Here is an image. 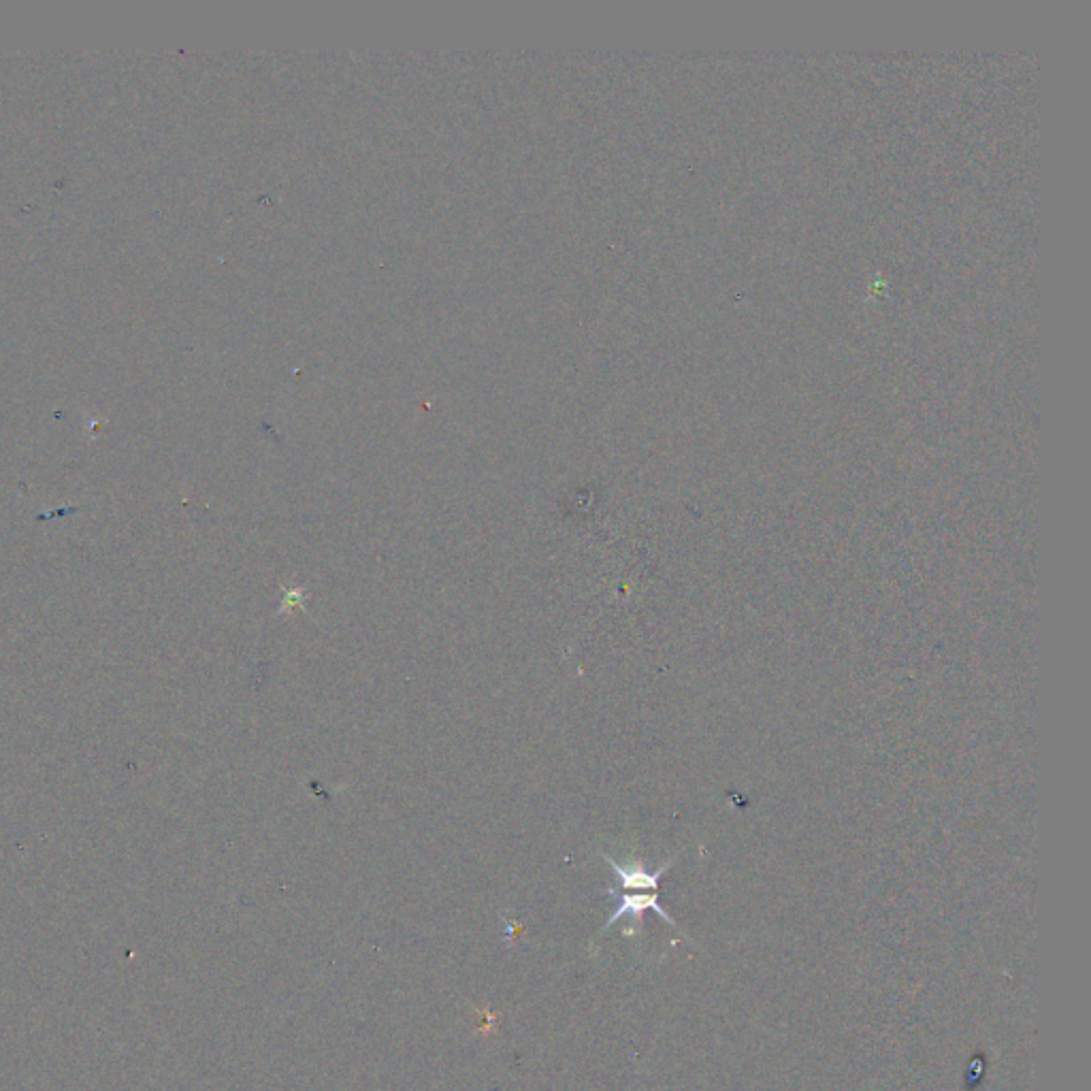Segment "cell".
Masks as SVG:
<instances>
[{
  "label": "cell",
  "mask_w": 1091,
  "mask_h": 1091,
  "mask_svg": "<svg viewBox=\"0 0 1091 1091\" xmlns=\"http://www.w3.org/2000/svg\"><path fill=\"white\" fill-rule=\"evenodd\" d=\"M644 910H655V913H657L665 923H670L672 927H676V921H674L670 915H667V913H665V908L659 904L657 891H653V893H640V895H635V893H625V895H621V902H618V908L614 910L612 917H610L608 923L604 925V932L610 930V927H612L618 919L625 917V915L633 917V923H635L633 932H640V930H642V913H644Z\"/></svg>",
  "instance_id": "6da1fadb"
},
{
  "label": "cell",
  "mask_w": 1091,
  "mask_h": 1091,
  "mask_svg": "<svg viewBox=\"0 0 1091 1091\" xmlns=\"http://www.w3.org/2000/svg\"><path fill=\"white\" fill-rule=\"evenodd\" d=\"M604 859L610 863L612 870L616 872L618 876V883H621L623 889H642V891H657L659 889V881L665 876V872L670 870L674 866V857L667 859L661 868H657L655 872H648L644 868L642 861H635V863H629V866H621V863L614 861L612 857H608L604 853Z\"/></svg>",
  "instance_id": "7a4b0ae2"
}]
</instances>
